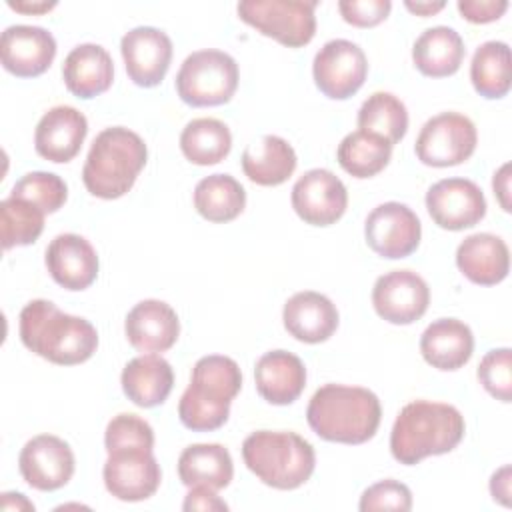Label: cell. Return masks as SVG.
<instances>
[{
    "instance_id": "1",
    "label": "cell",
    "mask_w": 512,
    "mask_h": 512,
    "mask_svg": "<svg viewBox=\"0 0 512 512\" xmlns=\"http://www.w3.org/2000/svg\"><path fill=\"white\" fill-rule=\"evenodd\" d=\"M20 340L30 352L60 366L82 364L98 348V332L86 318L66 314L42 298L22 308Z\"/></svg>"
},
{
    "instance_id": "2",
    "label": "cell",
    "mask_w": 512,
    "mask_h": 512,
    "mask_svg": "<svg viewBox=\"0 0 512 512\" xmlns=\"http://www.w3.org/2000/svg\"><path fill=\"white\" fill-rule=\"evenodd\" d=\"M464 416L452 404L414 400L406 404L390 432L394 460L414 466L428 456L452 452L464 438Z\"/></svg>"
},
{
    "instance_id": "3",
    "label": "cell",
    "mask_w": 512,
    "mask_h": 512,
    "mask_svg": "<svg viewBox=\"0 0 512 512\" xmlns=\"http://www.w3.org/2000/svg\"><path fill=\"white\" fill-rule=\"evenodd\" d=\"M382 418L378 396L362 386L324 384L306 408L310 428L328 442L364 444L368 442Z\"/></svg>"
},
{
    "instance_id": "4",
    "label": "cell",
    "mask_w": 512,
    "mask_h": 512,
    "mask_svg": "<svg viewBox=\"0 0 512 512\" xmlns=\"http://www.w3.org/2000/svg\"><path fill=\"white\" fill-rule=\"evenodd\" d=\"M242 388L240 366L220 354L202 356L178 402L180 422L194 432H210L224 426L230 404Z\"/></svg>"
},
{
    "instance_id": "5",
    "label": "cell",
    "mask_w": 512,
    "mask_h": 512,
    "mask_svg": "<svg viewBox=\"0 0 512 512\" xmlns=\"http://www.w3.org/2000/svg\"><path fill=\"white\" fill-rule=\"evenodd\" d=\"M146 160L148 148L136 132L124 126L104 128L88 150L82 182L96 198H120L134 186Z\"/></svg>"
},
{
    "instance_id": "6",
    "label": "cell",
    "mask_w": 512,
    "mask_h": 512,
    "mask_svg": "<svg viewBox=\"0 0 512 512\" xmlns=\"http://www.w3.org/2000/svg\"><path fill=\"white\" fill-rule=\"evenodd\" d=\"M242 458L258 480L276 490L300 488L316 466L312 444L296 432L256 430L242 442Z\"/></svg>"
},
{
    "instance_id": "7",
    "label": "cell",
    "mask_w": 512,
    "mask_h": 512,
    "mask_svg": "<svg viewBox=\"0 0 512 512\" xmlns=\"http://www.w3.org/2000/svg\"><path fill=\"white\" fill-rule=\"evenodd\" d=\"M174 84L188 106H220L230 102L238 88V64L222 50H198L186 56Z\"/></svg>"
},
{
    "instance_id": "8",
    "label": "cell",
    "mask_w": 512,
    "mask_h": 512,
    "mask_svg": "<svg viewBox=\"0 0 512 512\" xmlns=\"http://www.w3.org/2000/svg\"><path fill=\"white\" fill-rule=\"evenodd\" d=\"M318 2L310 0H244L236 6L242 22L288 48L306 46L316 34Z\"/></svg>"
},
{
    "instance_id": "9",
    "label": "cell",
    "mask_w": 512,
    "mask_h": 512,
    "mask_svg": "<svg viewBox=\"0 0 512 512\" xmlns=\"http://www.w3.org/2000/svg\"><path fill=\"white\" fill-rule=\"evenodd\" d=\"M478 142L474 122L458 112H440L426 120L414 150L422 164L434 168H448L466 162Z\"/></svg>"
},
{
    "instance_id": "10",
    "label": "cell",
    "mask_w": 512,
    "mask_h": 512,
    "mask_svg": "<svg viewBox=\"0 0 512 512\" xmlns=\"http://www.w3.org/2000/svg\"><path fill=\"white\" fill-rule=\"evenodd\" d=\"M312 74L324 96L346 100L362 88L368 74V60L358 44L336 38L316 52Z\"/></svg>"
},
{
    "instance_id": "11",
    "label": "cell",
    "mask_w": 512,
    "mask_h": 512,
    "mask_svg": "<svg viewBox=\"0 0 512 512\" xmlns=\"http://www.w3.org/2000/svg\"><path fill=\"white\" fill-rule=\"evenodd\" d=\"M366 244L382 258L398 260L410 256L422 236V226L412 208L402 202L378 204L364 224Z\"/></svg>"
},
{
    "instance_id": "12",
    "label": "cell",
    "mask_w": 512,
    "mask_h": 512,
    "mask_svg": "<svg viewBox=\"0 0 512 512\" xmlns=\"http://www.w3.org/2000/svg\"><path fill=\"white\" fill-rule=\"evenodd\" d=\"M294 212L312 226H330L342 218L348 206L344 182L326 168L304 172L292 186Z\"/></svg>"
},
{
    "instance_id": "13",
    "label": "cell",
    "mask_w": 512,
    "mask_h": 512,
    "mask_svg": "<svg viewBox=\"0 0 512 512\" xmlns=\"http://www.w3.org/2000/svg\"><path fill=\"white\" fill-rule=\"evenodd\" d=\"M430 304L426 280L412 270L382 274L372 288V306L390 324H412L424 316Z\"/></svg>"
},
{
    "instance_id": "14",
    "label": "cell",
    "mask_w": 512,
    "mask_h": 512,
    "mask_svg": "<svg viewBox=\"0 0 512 512\" xmlns=\"http://www.w3.org/2000/svg\"><path fill=\"white\" fill-rule=\"evenodd\" d=\"M426 208L440 228L456 232L476 226L486 216V198L468 178H444L428 188Z\"/></svg>"
},
{
    "instance_id": "15",
    "label": "cell",
    "mask_w": 512,
    "mask_h": 512,
    "mask_svg": "<svg viewBox=\"0 0 512 512\" xmlns=\"http://www.w3.org/2000/svg\"><path fill=\"white\" fill-rule=\"evenodd\" d=\"M106 490L124 502H140L160 486L162 472L152 450L132 448L108 452V460L102 468Z\"/></svg>"
},
{
    "instance_id": "16",
    "label": "cell",
    "mask_w": 512,
    "mask_h": 512,
    "mask_svg": "<svg viewBox=\"0 0 512 512\" xmlns=\"http://www.w3.org/2000/svg\"><path fill=\"white\" fill-rule=\"evenodd\" d=\"M18 468L28 486L52 492L70 482L74 474V452L62 438L40 434L20 450Z\"/></svg>"
},
{
    "instance_id": "17",
    "label": "cell",
    "mask_w": 512,
    "mask_h": 512,
    "mask_svg": "<svg viewBox=\"0 0 512 512\" xmlns=\"http://www.w3.org/2000/svg\"><path fill=\"white\" fill-rule=\"evenodd\" d=\"M128 78L142 88L158 86L172 60V40L154 26H136L120 40Z\"/></svg>"
},
{
    "instance_id": "18",
    "label": "cell",
    "mask_w": 512,
    "mask_h": 512,
    "mask_svg": "<svg viewBox=\"0 0 512 512\" xmlns=\"http://www.w3.org/2000/svg\"><path fill=\"white\" fill-rule=\"evenodd\" d=\"M54 56L56 40L46 28L14 24L2 32V66L18 78H34L44 74L50 68Z\"/></svg>"
},
{
    "instance_id": "19",
    "label": "cell",
    "mask_w": 512,
    "mask_h": 512,
    "mask_svg": "<svg viewBox=\"0 0 512 512\" xmlns=\"http://www.w3.org/2000/svg\"><path fill=\"white\" fill-rule=\"evenodd\" d=\"M88 134L86 116L74 106H54L36 124L34 148L50 162H70Z\"/></svg>"
},
{
    "instance_id": "20",
    "label": "cell",
    "mask_w": 512,
    "mask_h": 512,
    "mask_svg": "<svg viewBox=\"0 0 512 512\" xmlns=\"http://www.w3.org/2000/svg\"><path fill=\"white\" fill-rule=\"evenodd\" d=\"M44 260L52 280L66 290H86L98 276V254L80 234H58Z\"/></svg>"
},
{
    "instance_id": "21",
    "label": "cell",
    "mask_w": 512,
    "mask_h": 512,
    "mask_svg": "<svg viewBox=\"0 0 512 512\" xmlns=\"http://www.w3.org/2000/svg\"><path fill=\"white\" fill-rule=\"evenodd\" d=\"M128 342L140 352H166L180 334V320L174 308L162 300H142L124 322Z\"/></svg>"
},
{
    "instance_id": "22",
    "label": "cell",
    "mask_w": 512,
    "mask_h": 512,
    "mask_svg": "<svg viewBox=\"0 0 512 512\" xmlns=\"http://www.w3.org/2000/svg\"><path fill=\"white\" fill-rule=\"evenodd\" d=\"M282 320L288 334L296 340L320 344L336 332L338 310L328 296L314 290H304L286 300Z\"/></svg>"
},
{
    "instance_id": "23",
    "label": "cell",
    "mask_w": 512,
    "mask_h": 512,
    "mask_svg": "<svg viewBox=\"0 0 512 512\" xmlns=\"http://www.w3.org/2000/svg\"><path fill=\"white\" fill-rule=\"evenodd\" d=\"M456 266L470 282L494 286L508 276L510 252L506 242L496 234H470L456 248Z\"/></svg>"
},
{
    "instance_id": "24",
    "label": "cell",
    "mask_w": 512,
    "mask_h": 512,
    "mask_svg": "<svg viewBox=\"0 0 512 512\" xmlns=\"http://www.w3.org/2000/svg\"><path fill=\"white\" fill-rule=\"evenodd\" d=\"M254 382L258 394L276 406L292 404L306 386L304 362L286 350H270L256 360Z\"/></svg>"
},
{
    "instance_id": "25",
    "label": "cell",
    "mask_w": 512,
    "mask_h": 512,
    "mask_svg": "<svg viewBox=\"0 0 512 512\" xmlns=\"http://www.w3.org/2000/svg\"><path fill=\"white\" fill-rule=\"evenodd\" d=\"M422 358L438 370L462 368L474 352V336L458 318H438L420 336Z\"/></svg>"
},
{
    "instance_id": "26",
    "label": "cell",
    "mask_w": 512,
    "mask_h": 512,
    "mask_svg": "<svg viewBox=\"0 0 512 512\" xmlns=\"http://www.w3.org/2000/svg\"><path fill=\"white\" fill-rule=\"evenodd\" d=\"M62 78L68 92L88 100L112 86L114 62L100 44H78L64 58Z\"/></svg>"
},
{
    "instance_id": "27",
    "label": "cell",
    "mask_w": 512,
    "mask_h": 512,
    "mask_svg": "<svg viewBox=\"0 0 512 512\" xmlns=\"http://www.w3.org/2000/svg\"><path fill=\"white\" fill-rule=\"evenodd\" d=\"M122 390L140 408L162 404L174 386V372L168 360L148 352L132 358L120 376Z\"/></svg>"
},
{
    "instance_id": "28",
    "label": "cell",
    "mask_w": 512,
    "mask_h": 512,
    "mask_svg": "<svg viewBox=\"0 0 512 512\" xmlns=\"http://www.w3.org/2000/svg\"><path fill=\"white\" fill-rule=\"evenodd\" d=\"M464 54V40L450 26H434L424 30L412 46L414 66L430 78H444L456 74L464 60Z\"/></svg>"
},
{
    "instance_id": "29",
    "label": "cell",
    "mask_w": 512,
    "mask_h": 512,
    "mask_svg": "<svg viewBox=\"0 0 512 512\" xmlns=\"http://www.w3.org/2000/svg\"><path fill=\"white\" fill-rule=\"evenodd\" d=\"M296 152L280 136L266 134L242 154V170L254 184L278 186L296 170Z\"/></svg>"
},
{
    "instance_id": "30",
    "label": "cell",
    "mask_w": 512,
    "mask_h": 512,
    "mask_svg": "<svg viewBox=\"0 0 512 512\" xmlns=\"http://www.w3.org/2000/svg\"><path fill=\"white\" fill-rule=\"evenodd\" d=\"M178 476L184 486L222 490L234 476L230 452L222 444H192L178 458Z\"/></svg>"
},
{
    "instance_id": "31",
    "label": "cell",
    "mask_w": 512,
    "mask_h": 512,
    "mask_svg": "<svg viewBox=\"0 0 512 512\" xmlns=\"http://www.w3.org/2000/svg\"><path fill=\"white\" fill-rule=\"evenodd\" d=\"M246 192L230 174H210L194 188V208L208 222H230L242 214Z\"/></svg>"
},
{
    "instance_id": "32",
    "label": "cell",
    "mask_w": 512,
    "mask_h": 512,
    "mask_svg": "<svg viewBox=\"0 0 512 512\" xmlns=\"http://www.w3.org/2000/svg\"><path fill=\"white\" fill-rule=\"evenodd\" d=\"M470 80L474 90L484 98L496 100L506 96L512 84L508 44L500 40L480 44L470 62Z\"/></svg>"
},
{
    "instance_id": "33",
    "label": "cell",
    "mask_w": 512,
    "mask_h": 512,
    "mask_svg": "<svg viewBox=\"0 0 512 512\" xmlns=\"http://www.w3.org/2000/svg\"><path fill=\"white\" fill-rule=\"evenodd\" d=\"M392 156V144L366 130L350 132L336 150L338 164L354 178H372L382 172Z\"/></svg>"
},
{
    "instance_id": "34",
    "label": "cell",
    "mask_w": 512,
    "mask_h": 512,
    "mask_svg": "<svg viewBox=\"0 0 512 512\" xmlns=\"http://www.w3.org/2000/svg\"><path fill=\"white\" fill-rule=\"evenodd\" d=\"M180 148L192 164L212 166L230 154L232 134L218 118H196L184 126Z\"/></svg>"
},
{
    "instance_id": "35",
    "label": "cell",
    "mask_w": 512,
    "mask_h": 512,
    "mask_svg": "<svg viewBox=\"0 0 512 512\" xmlns=\"http://www.w3.org/2000/svg\"><path fill=\"white\" fill-rule=\"evenodd\" d=\"M358 128L374 132L394 146L408 130V112L404 102L390 92H374L358 110Z\"/></svg>"
},
{
    "instance_id": "36",
    "label": "cell",
    "mask_w": 512,
    "mask_h": 512,
    "mask_svg": "<svg viewBox=\"0 0 512 512\" xmlns=\"http://www.w3.org/2000/svg\"><path fill=\"white\" fill-rule=\"evenodd\" d=\"M42 230L44 212L36 204L14 196L0 202V238L4 250L36 242Z\"/></svg>"
},
{
    "instance_id": "37",
    "label": "cell",
    "mask_w": 512,
    "mask_h": 512,
    "mask_svg": "<svg viewBox=\"0 0 512 512\" xmlns=\"http://www.w3.org/2000/svg\"><path fill=\"white\" fill-rule=\"evenodd\" d=\"M10 196L36 204L44 214L60 210L68 198L66 182L54 172H28L14 186Z\"/></svg>"
},
{
    "instance_id": "38",
    "label": "cell",
    "mask_w": 512,
    "mask_h": 512,
    "mask_svg": "<svg viewBox=\"0 0 512 512\" xmlns=\"http://www.w3.org/2000/svg\"><path fill=\"white\" fill-rule=\"evenodd\" d=\"M106 452L132 450V448H154V430L152 426L136 414H118L114 416L104 432Z\"/></svg>"
},
{
    "instance_id": "39",
    "label": "cell",
    "mask_w": 512,
    "mask_h": 512,
    "mask_svg": "<svg viewBox=\"0 0 512 512\" xmlns=\"http://www.w3.org/2000/svg\"><path fill=\"white\" fill-rule=\"evenodd\" d=\"M478 380L484 390L500 402L512 400V350L494 348L478 364Z\"/></svg>"
},
{
    "instance_id": "40",
    "label": "cell",
    "mask_w": 512,
    "mask_h": 512,
    "mask_svg": "<svg viewBox=\"0 0 512 512\" xmlns=\"http://www.w3.org/2000/svg\"><path fill=\"white\" fill-rule=\"evenodd\" d=\"M358 508L362 512H374V510L408 512L412 508V492L406 484L386 478L362 492Z\"/></svg>"
},
{
    "instance_id": "41",
    "label": "cell",
    "mask_w": 512,
    "mask_h": 512,
    "mask_svg": "<svg viewBox=\"0 0 512 512\" xmlns=\"http://www.w3.org/2000/svg\"><path fill=\"white\" fill-rule=\"evenodd\" d=\"M390 0H340L338 10L342 18L358 28H370L386 20L390 14Z\"/></svg>"
},
{
    "instance_id": "42",
    "label": "cell",
    "mask_w": 512,
    "mask_h": 512,
    "mask_svg": "<svg viewBox=\"0 0 512 512\" xmlns=\"http://www.w3.org/2000/svg\"><path fill=\"white\" fill-rule=\"evenodd\" d=\"M508 10L506 0H458V12L472 24H488Z\"/></svg>"
},
{
    "instance_id": "43",
    "label": "cell",
    "mask_w": 512,
    "mask_h": 512,
    "mask_svg": "<svg viewBox=\"0 0 512 512\" xmlns=\"http://www.w3.org/2000/svg\"><path fill=\"white\" fill-rule=\"evenodd\" d=\"M182 508L186 512H192V510L224 512V510H228V504L216 496V490H212L208 486H192L184 498Z\"/></svg>"
},
{
    "instance_id": "44",
    "label": "cell",
    "mask_w": 512,
    "mask_h": 512,
    "mask_svg": "<svg viewBox=\"0 0 512 512\" xmlns=\"http://www.w3.org/2000/svg\"><path fill=\"white\" fill-rule=\"evenodd\" d=\"M490 494L504 506H510V466H502L490 478Z\"/></svg>"
},
{
    "instance_id": "45",
    "label": "cell",
    "mask_w": 512,
    "mask_h": 512,
    "mask_svg": "<svg viewBox=\"0 0 512 512\" xmlns=\"http://www.w3.org/2000/svg\"><path fill=\"white\" fill-rule=\"evenodd\" d=\"M492 186H494V194L498 196V202L504 208V212H510L512 206H510V164L508 162L502 164L500 170L494 174Z\"/></svg>"
},
{
    "instance_id": "46",
    "label": "cell",
    "mask_w": 512,
    "mask_h": 512,
    "mask_svg": "<svg viewBox=\"0 0 512 512\" xmlns=\"http://www.w3.org/2000/svg\"><path fill=\"white\" fill-rule=\"evenodd\" d=\"M2 510H34V504L26 500V496L20 492H4Z\"/></svg>"
},
{
    "instance_id": "47",
    "label": "cell",
    "mask_w": 512,
    "mask_h": 512,
    "mask_svg": "<svg viewBox=\"0 0 512 512\" xmlns=\"http://www.w3.org/2000/svg\"><path fill=\"white\" fill-rule=\"evenodd\" d=\"M8 6L16 12H24V14H42V12H48L56 6V2H12L8 0Z\"/></svg>"
},
{
    "instance_id": "48",
    "label": "cell",
    "mask_w": 512,
    "mask_h": 512,
    "mask_svg": "<svg viewBox=\"0 0 512 512\" xmlns=\"http://www.w3.org/2000/svg\"><path fill=\"white\" fill-rule=\"evenodd\" d=\"M404 6H406L410 12L418 14V16H432V14L440 12L446 4H444V2H410V0H406Z\"/></svg>"
}]
</instances>
